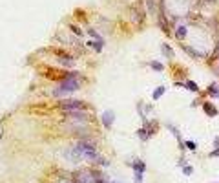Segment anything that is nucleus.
<instances>
[{"label": "nucleus", "instance_id": "1a4fd4ad", "mask_svg": "<svg viewBox=\"0 0 219 183\" xmlns=\"http://www.w3.org/2000/svg\"><path fill=\"white\" fill-rule=\"evenodd\" d=\"M164 90H166L164 86H159V88H155V90H154V94H152V97H154V101H157L159 97L163 95V94H164Z\"/></svg>", "mask_w": 219, "mask_h": 183}, {"label": "nucleus", "instance_id": "aec40b11", "mask_svg": "<svg viewBox=\"0 0 219 183\" xmlns=\"http://www.w3.org/2000/svg\"><path fill=\"white\" fill-rule=\"evenodd\" d=\"M216 53H217V57H219V44H217V50H216Z\"/></svg>", "mask_w": 219, "mask_h": 183}, {"label": "nucleus", "instance_id": "f03ea898", "mask_svg": "<svg viewBox=\"0 0 219 183\" xmlns=\"http://www.w3.org/2000/svg\"><path fill=\"white\" fill-rule=\"evenodd\" d=\"M79 88H81V81L70 77V79H64L62 83L59 84V88L55 90V94H68V92H75Z\"/></svg>", "mask_w": 219, "mask_h": 183}, {"label": "nucleus", "instance_id": "412c9836", "mask_svg": "<svg viewBox=\"0 0 219 183\" xmlns=\"http://www.w3.org/2000/svg\"><path fill=\"white\" fill-rule=\"evenodd\" d=\"M113 183H117V181H113Z\"/></svg>", "mask_w": 219, "mask_h": 183}, {"label": "nucleus", "instance_id": "423d86ee", "mask_svg": "<svg viewBox=\"0 0 219 183\" xmlns=\"http://www.w3.org/2000/svg\"><path fill=\"white\" fill-rule=\"evenodd\" d=\"M203 108H205V112H206V116H217V108L214 106V105H210V103H205L203 105Z\"/></svg>", "mask_w": 219, "mask_h": 183}, {"label": "nucleus", "instance_id": "f257e3e1", "mask_svg": "<svg viewBox=\"0 0 219 183\" xmlns=\"http://www.w3.org/2000/svg\"><path fill=\"white\" fill-rule=\"evenodd\" d=\"M73 152L79 156V158H88V159H93V161H99L104 165V159L99 156V152L95 150L93 143L91 141H81V143H77L75 145V148H73Z\"/></svg>", "mask_w": 219, "mask_h": 183}, {"label": "nucleus", "instance_id": "20e7f679", "mask_svg": "<svg viewBox=\"0 0 219 183\" xmlns=\"http://www.w3.org/2000/svg\"><path fill=\"white\" fill-rule=\"evenodd\" d=\"M133 170H135V183H141L143 181V172H144V161L137 159L133 163Z\"/></svg>", "mask_w": 219, "mask_h": 183}, {"label": "nucleus", "instance_id": "9d476101", "mask_svg": "<svg viewBox=\"0 0 219 183\" xmlns=\"http://www.w3.org/2000/svg\"><path fill=\"white\" fill-rule=\"evenodd\" d=\"M166 128H168V130H172V134H174V136L177 137V141H179V143H181V145H183V139H181V136H179V130L175 128L174 125H170V123H168V125H166Z\"/></svg>", "mask_w": 219, "mask_h": 183}, {"label": "nucleus", "instance_id": "9b49d317", "mask_svg": "<svg viewBox=\"0 0 219 183\" xmlns=\"http://www.w3.org/2000/svg\"><path fill=\"white\" fill-rule=\"evenodd\" d=\"M175 37L177 39H185L186 37V26H179L177 31H175Z\"/></svg>", "mask_w": 219, "mask_h": 183}, {"label": "nucleus", "instance_id": "a211bd4d", "mask_svg": "<svg viewBox=\"0 0 219 183\" xmlns=\"http://www.w3.org/2000/svg\"><path fill=\"white\" fill-rule=\"evenodd\" d=\"M208 156H210V158H219V147L216 148V150H212V152H210Z\"/></svg>", "mask_w": 219, "mask_h": 183}, {"label": "nucleus", "instance_id": "6ab92c4d", "mask_svg": "<svg viewBox=\"0 0 219 183\" xmlns=\"http://www.w3.org/2000/svg\"><path fill=\"white\" fill-rule=\"evenodd\" d=\"M183 172L186 174V176H190V174L194 172V170H192V167H188V165H186V167H185V169H183Z\"/></svg>", "mask_w": 219, "mask_h": 183}, {"label": "nucleus", "instance_id": "f8f14e48", "mask_svg": "<svg viewBox=\"0 0 219 183\" xmlns=\"http://www.w3.org/2000/svg\"><path fill=\"white\" fill-rule=\"evenodd\" d=\"M137 136H139V137H141L143 141H146L148 137H150V130H144V128L137 130Z\"/></svg>", "mask_w": 219, "mask_h": 183}, {"label": "nucleus", "instance_id": "4468645a", "mask_svg": "<svg viewBox=\"0 0 219 183\" xmlns=\"http://www.w3.org/2000/svg\"><path fill=\"white\" fill-rule=\"evenodd\" d=\"M161 48H163V53L166 55V57H174V51H172V48H170L168 44H163Z\"/></svg>", "mask_w": 219, "mask_h": 183}, {"label": "nucleus", "instance_id": "0eeeda50", "mask_svg": "<svg viewBox=\"0 0 219 183\" xmlns=\"http://www.w3.org/2000/svg\"><path fill=\"white\" fill-rule=\"evenodd\" d=\"M208 94L219 99V84H217V83H212V84L208 86Z\"/></svg>", "mask_w": 219, "mask_h": 183}, {"label": "nucleus", "instance_id": "2eb2a0df", "mask_svg": "<svg viewBox=\"0 0 219 183\" xmlns=\"http://www.w3.org/2000/svg\"><path fill=\"white\" fill-rule=\"evenodd\" d=\"M152 68H154V70H157V72H163V70H164V66L161 64V62H157V61H154V62H152Z\"/></svg>", "mask_w": 219, "mask_h": 183}, {"label": "nucleus", "instance_id": "f3484780", "mask_svg": "<svg viewBox=\"0 0 219 183\" xmlns=\"http://www.w3.org/2000/svg\"><path fill=\"white\" fill-rule=\"evenodd\" d=\"M185 145H186V147H188V148H190V150H196V148H197V145H196L194 141H186Z\"/></svg>", "mask_w": 219, "mask_h": 183}, {"label": "nucleus", "instance_id": "dca6fc26", "mask_svg": "<svg viewBox=\"0 0 219 183\" xmlns=\"http://www.w3.org/2000/svg\"><path fill=\"white\" fill-rule=\"evenodd\" d=\"M146 4H148V9L154 13V9H155V0H146Z\"/></svg>", "mask_w": 219, "mask_h": 183}, {"label": "nucleus", "instance_id": "ddd939ff", "mask_svg": "<svg viewBox=\"0 0 219 183\" xmlns=\"http://www.w3.org/2000/svg\"><path fill=\"white\" fill-rule=\"evenodd\" d=\"M185 86H186L188 90H192V92H199V86L194 83V81H186V83H185Z\"/></svg>", "mask_w": 219, "mask_h": 183}, {"label": "nucleus", "instance_id": "6e6552de", "mask_svg": "<svg viewBox=\"0 0 219 183\" xmlns=\"http://www.w3.org/2000/svg\"><path fill=\"white\" fill-rule=\"evenodd\" d=\"M79 180H81V183H95V178L91 176V174H81L79 176Z\"/></svg>", "mask_w": 219, "mask_h": 183}, {"label": "nucleus", "instance_id": "7ed1b4c3", "mask_svg": "<svg viewBox=\"0 0 219 183\" xmlns=\"http://www.w3.org/2000/svg\"><path fill=\"white\" fill-rule=\"evenodd\" d=\"M62 108L66 112H71V114H79V112H84V103L82 101H75V99H68L62 103Z\"/></svg>", "mask_w": 219, "mask_h": 183}, {"label": "nucleus", "instance_id": "39448f33", "mask_svg": "<svg viewBox=\"0 0 219 183\" xmlns=\"http://www.w3.org/2000/svg\"><path fill=\"white\" fill-rule=\"evenodd\" d=\"M115 121V112L113 110H106L104 114H102V125L104 126H112Z\"/></svg>", "mask_w": 219, "mask_h": 183}]
</instances>
